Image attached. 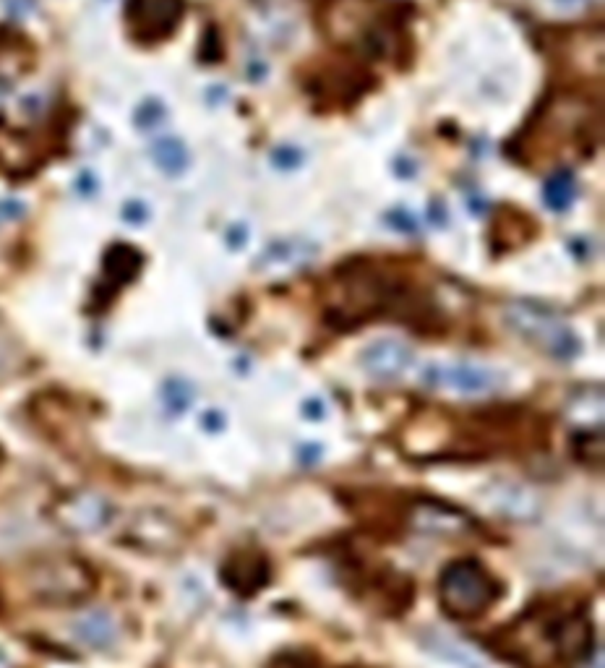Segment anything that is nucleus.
<instances>
[{
    "label": "nucleus",
    "mask_w": 605,
    "mask_h": 668,
    "mask_svg": "<svg viewBox=\"0 0 605 668\" xmlns=\"http://www.w3.org/2000/svg\"><path fill=\"white\" fill-rule=\"evenodd\" d=\"M501 598V582L475 559L452 562L439 577V603L452 619H478Z\"/></svg>",
    "instance_id": "nucleus-5"
},
{
    "label": "nucleus",
    "mask_w": 605,
    "mask_h": 668,
    "mask_svg": "<svg viewBox=\"0 0 605 668\" xmlns=\"http://www.w3.org/2000/svg\"><path fill=\"white\" fill-rule=\"evenodd\" d=\"M415 353L407 342L397 337H381L360 353V366L371 379L397 381L413 368Z\"/></svg>",
    "instance_id": "nucleus-12"
},
{
    "label": "nucleus",
    "mask_w": 605,
    "mask_h": 668,
    "mask_svg": "<svg viewBox=\"0 0 605 668\" xmlns=\"http://www.w3.org/2000/svg\"><path fill=\"white\" fill-rule=\"evenodd\" d=\"M126 19L139 42L167 40L183 19V0H128Z\"/></svg>",
    "instance_id": "nucleus-11"
},
{
    "label": "nucleus",
    "mask_w": 605,
    "mask_h": 668,
    "mask_svg": "<svg viewBox=\"0 0 605 668\" xmlns=\"http://www.w3.org/2000/svg\"><path fill=\"white\" fill-rule=\"evenodd\" d=\"M420 648L439 658L444 663H452L457 668H486V658L470 645V642L459 640V637L441 632V629H426L420 632Z\"/></svg>",
    "instance_id": "nucleus-15"
},
{
    "label": "nucleus",
    "mask_w": 605,
    "mask_h": 668,
    "mask_svg": "<svg viewBox=\"0 0 605 668\" xmlns=\"http://www.w3.org/2000/svg\"><path fill=\"white\" fill-rule=\"evenodd\" d=\"M29 593L40 603L50 606H71L94 593L97 580L94 572L74 556H55L37 562L27 577Z\"/></svg>",
    "instance_id": "nucleus-6"
},
{
    "label": "nucleus",
    "mask_w": 605,
    "mask_h": 668,
    "mask_svg": "<svg viewBox=\"0 0 605 668\" xmlns=\"http://www.w3.org/2000/svg\"><path fill=\"white\" fill-rule=\"evenodd\" d=\"M42 147L32 134L0 126V170L24 175L42 162Z\"/></svg>",
    "instance_id": "nucleus-14"
},
{
    "label": "nucleus",
    "mask_w": 605,
    "mask_h": 668,
    "mask_svg": "<svg viewBox=\"0 0 605 668\" xmlns=\"http://www.w3.org/2000/svg\"><path fill=\"white\" fill-rule=\"evenodd\" d=\"M566 418L579 428L603 426V389L585 387L566 400Z\"/></svg>",
    "instance_id": "nucleus-18"
},
{
    "label": "nucleus",
    "mask_w": 605,
    "mask_h": 668,
    "mask_svg": "<svg viewBox=\"0 0 605 668\" xmlns=\"http://www.w3.org/2000/svg\"><path fill=\"white\" fill-rule=\"evenodd\" d=\"M147 217L149 209L141 201H128L126 207H123V220L131 222V225H141V222H147Z\"/></svg>",
    "instance_id": "nucleus-27"
},
{
    "label": "nucleus",
    "mask_w": 605,
    "mask_h": 668,
    "mask_svg": "<svg viewBox=\"0 0 605 668\" xmlns=\"http://www.w3.org/2000/svg\"><path fill=\"white\" fill-rule=\"evenodd\" d=\"M50 520L55 528L71 535L100 533L113 520V504L97 491H71L53 501Z\"/></svg>",
    "instance_id": "nucleus-8"
},
{
    "label": "nucleus",
    "mask_w": 605,
    "mask_h": 668,
    "mask_svg": "<svg viewBox=\"0 0 605 668\" xmlns=\"http://www.w3.org/2000/svg\"><path fill=\"white\" fill-rule=\"evenodd\" d=\"M300 160H303V154L295 147H277L272 152V162L280 167V170H293V167L300 165Z\"/></svg>",
    "instance_id": "nucleus-26"
},
{
    "label": "nucleus",
    "mask_w": 605,
    "mask_h": 668,
    "mask_svg": "<svg viewBox=\"0 0 605 668\" xmlns=\"http://www.w3.org/2000/svg\"><path fill=\"white\" fill-rule=\"evenodd\" d=\"M574 455L587 468L600 470L605 460V441H603V426L598 428H582L574 436Z\"/></svg>",
    "instance_id": "nucleus-19"
},
{
    "label": "nucleus",
    "mask_w": 605,
    "mask_h": 668,
    "mask_svg": "<svg viewBox=\"0 0 605 668\" xmlns=\"http://www.w3.org/2000/svg\"><path fill=\"white\" fill-rule=\"evenodd\" d=\"M193 397H196V392H193L191 384L180 379L167 381L165 389H162V400H165L167 410H173V413H183L186 408H191Z\"/></svg>",
    "instance_id": "nucleus-24"
},
{
    "label": "nucleus",
    "mask_w": 605,
    "mask_h": 668,
    "mask_svg": "<svg viewBox=\"0 0 605 668\" xmlns=\"http://www.w3.org/2000/svg\"><path fill=\"white\" fill-rule=\"evenodd\" d=\"M76 640L92 650H107L118 642V622L107 611H89L71 624Z\"/></svg>",
    "instance_id": "nucleus-17"
},
{
    "label": "nucleus",
    "mask_w": 605,
    "mask_h": 668,
    "mask_svg": "<svg viewBox=\"0 0 605 668\" xmlns=\"http://www.w3.org/2000/svg\"><path fill=\"white\" fill-rule=\"evenodd\" d=\"M316 254H319V248L313 246L311 241H303V238H287V241H277L266 248L264 254L259 256V261H256V267H259V272L287 274L311 264Z\"/></svg>",
    "instance_id": "nucleus-16"
},
{
    "label": "nucleus",
    "mask_w": 605,
    "mask_h": 668,
    "mask_svg": "<svg viewBox=\"0 0 605 668\" xmlns=\"http://www.w3.org/2000/svg\"><path fill=\"white\" fill-rule=\"evenodd\" d=\"M165 105L157 100H147L144 105H139V110H136V115H133V121H136V126L139 128H157L162 121H165Z\"/></svg>",
    "instance_id": "nucleus-25"
},
{
    "label": "nucleus",
    "mask_w": 605,
    "mask_h": 668,
    "mask_svg": "<svg viewBox=\"0 0 605 668\" xmlns=\"http://www.w3.org/2000/svg\"><path fill=\"white\" fill-rule=\"evenodd\" d=\"M405 301L399 280L368 261L340 269L326 288V321L337 329L360 327Z\"/></svg>",
    "instance_id": "nucleus-2"
},
{
    "label": "nucleus",
    "mask_w": 605,
    "mask_h": 668,
    "mask_svg": "<svg viewBox=\"0 0 605 668\" xmlns=\"http://www.w3.org/2000/svg\"><path fill=\"white\" fill-rule=\"evenodd\" d=\"M149 154H152L154 165L160 167V170H165V173H183L188 167V149L180 144L178 139H160L154 141L152 149H149Z\"/></svg>",
    "instance_id": "nucleus-21"
},
{
    "label": "nucleus",
    "mask_w": 605,
    "mask_h": 668,
    "mask_svg": "<svg viewBox=\"0 0 605 668\" xmlns=\"http://www.w3.org/2000/svg\"><path fill=\"white\" fill-rule=\"evenodd\" d=\"M504 321L519 340L527 342L532 350L553 358V361H572L582 350L577 332L569 327V321L559 311H553L543 303H509L504 308Z\"/></svg>",
    "instance_id": "nucleus-4"
},
{
    "label": "nucleus",
    "mask_w": 605,
    "mask_h": 668,
    "mask_svg": "<svg viewBox=\"0 0 605 668\" xmlns=\"http://www.w3.org/2000/svg\"><path fill=\"white\" fill-rule=\"evenodd\" d=\"M423 384L428 389L452 392L459 397H488L504 387V376L488 363L480 361H446L428 363L423 371Z\"/></svg>",
    "instance_id": "nucleus-7"
},
{
    "label": "nucleus",
    "mask_w": 605,
    "mask_h": 668,
    "mask_svg": "<svg viewBox=\"0 0 605 668\" xmlns=\"http://www.w3.org/2000/svg\"><path fill=\"white\" fill-rule=\"evenodd\" d=\"M480 504L491 509L493 515L512 522H532L543 515V496L532 486L519 481L499 478L480 491Z\"/></svg>",
    "instance_id": "nucleus-9"
},
{
    "label": "nucleus",
    "mask_w": 605,
    "mask_h": 668,
    "mask_svg": "<svg viewBox=\"0 0 605 668\" xmlns=\"http://www.w3.org/2000/svg\"><path fill=\"white\" fill-rule=\"evenodd\" d=\"M540 121L525 128V154L522 160H561V157H585L592 144H598L600 113L577 94H556L540 107Z\"/></svg>",
    "instance_id": "nucleus-1"
},
{
    "label": "nucleus",
    "mask_w": 605,
    "mask_h": 668,
    "mask_svg": "<svg viewBox=\"0 0 605 668\" xmlns=\"http://www.w3.org/2000/svg\"><path fill=\"white\" fill-rule=\"evenodd\" d=\"M553 6L561 8V11H577V8L585 6V0H553Z\"/></svg>",
    "instance_id": "nucleus-29"
},
{
    "label": "nucleus",
    "mask_w": 605,
    "mask_h": 668,
    "mask_svg": "<svg viewBox=\"0 0 605 668\" xmlns=\"http://www.w3.org/2000/svg\"><path fill=\"white\" fill-rule=\"evenodd\" d=\"M0 668H16L14 661H11V655L6 650H0Z\"/></svg>",
    "instance_id": "nucleus-30"
},
{
    "label": "nucleus",
    "mask_w": 605,
    "mask_h": 668,
    "mask_svg": "<svg viewBox=\"0 0 605 668\" xmlns=\"http://www.w3.org/2000/svg\"><path fill=\"white\" fill-rule=\"evenodd\" d=\"M139 254L128 246H115L110 254L105 256V274L115 285H123V282L133 280V274L139 272Z\"/></svg>",
    "instance_id": "nucleus-22"
},
{
    "label": "nucleus",
    "mask_w": 605,
    "mask_h": 668,
    "mask_svg": "<svg viewBox=\"0 0 605 668\" xmlns=\"http://www.w3.org/2000/svg\"><path fill=\"white\" fill-rule=\"evenodd\" d=\"M222 582L240 598H251L269 582V562L259 551H235L222 567Z\"/></svg>",
    "instance_id": "nucleus-13"
},
{
    "label": "nucleus",
    "mask_w": 605,
    "mask_h": 668,
    "mask_svg": "<svg viewBox=\"0 0 605 668\" xmlns=\"http://www.w3.org/2000/svg\"><path fill=\"white\" fill-rule=\"evenodd\" d=\"M29 66V53L24 42H0V79L11 81Z\"/></svg>",
    "instance_id": "nucleus-23"
},
{
    "label": "nucleus",
    "mask_w": 605,
    "mask_h": 668,
    "mask_svg": "<svg viewBox=\"0 0 605 668\" xmlns=\"http://www.w3.org/2000/svg\"><path fill=\"white\" fill-rule=\"evenodd\" d=\"M321 24L334 42L353 45L371 58H392L399 50V29L379 14L373 0H329Z\"/></svg>",
    "instance_id": "nucleus-3"
},
{
    "label": "nucleus",
    "mask_w": 605,
    "mask_h": 668,
    "mask_svg": "<svg viewBox=\"0 0 605 668\" xmlns=\"http://www.w3.org/2000/svg\"><path fill=\"white\" fill-rule=\"evenodd\" d=\"M21 214H24V207L19 201H0V222L19 220Z\"/></svg>",
    "instance_id": "nucleus-28"
},
{
    "label": "nucleus",
    "mask_w": 605,
    "mask_h": 668,
    "mask_svg": "<svg viewBox=\"0 0 605 668\" xmlns=\"http://www.w3.org/2000/svg\"><path fill=\"white\" fill-rule=\"evenodd\" d=\"M574 196H577V183H574L569 170L553 173L546 181V188H543V201H546L553 212H564V209L572 207Z\"/></svg>",
    "instance_id": "nucleus-20"
},
{
    "label": "nucleus",
    "mask_w": 605,
    "mask_h": 668,
    "mask_svg": "<svg viewBox=\"0 0 605 668\" xmlns=\"http://www.w3.org/2000/svg\"><path fill=\"white\" fill-rule=\"evenodd\" d=\"M410 528L431 538H465L478 530L475 520L462 509L436 499H420L407 509Z\"/></svg>",
    "instance_id": "nucleus-10"
}]
</instances>
